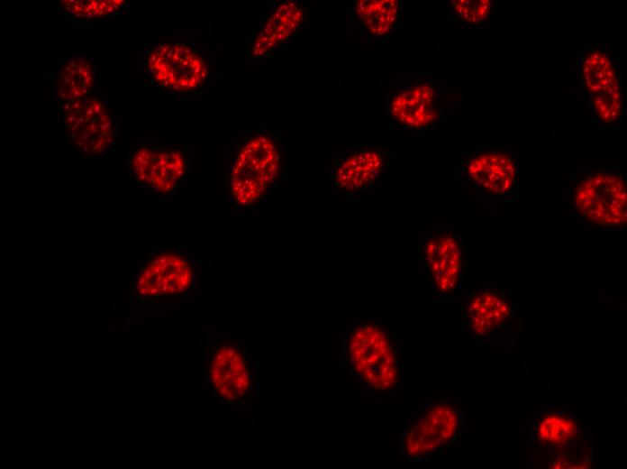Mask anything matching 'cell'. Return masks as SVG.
<instances>
[{"label": "cell", "instance_id": "obj_1", "mask_svg": "<svg viewBox=\"0 0 627 469\" xmlns=\"http://www.w3.org/2000/svg\"><path fill=\"white\" fill-rule=\"evenodd\" d=\"M281 170L275 136L265 132L249 135L241 144L230 170L229 194L238 208L257 206L270 191Z\"/></svg>", "mask_w": 627, "mask_h": 469}, {"label": "cell", "instance_id": "obj_2", "mask_svg": "<svg viewBox=\"0 0 627 469\" xmlns=\"http://www.w3.org/2000/svg\"><path fill=\"white\" fill-rule=\"evenodd\" d=\"M447 85L426 75L413 76L386 97L385 112L391 127L425 133L441 124L454 97Z\"/></svg>", "mask_w": 627, "mask_h": 469}, {"label": "cell", "instance_id": "obj_3", "mask_svg": "<svg viewBox=\"0 0 627 469\" xmlns=\"http://www.w3.org/2000/svg\"><path fill=\"white\" fill-rule=\"evenodd\" d=\"M626 184L614 170H600L584 177L573 194V207L579 218L600 228L621 227L626 223Z\"/></svg>", "mask_w": 627, "mask_h": 469}, {"label": "cell", "instance_id": "obj_4", "mask_svg": "<svg viewBox=\"0 0 627 469\" xmlns=\"http://www.w3.org/2000/svg\"><path fill=\"white\" fill-rule=\"evenodd\" d=\"M147 70L152 82L159 87L188 92L204 84L209 65L195 47L179 41H164L148 54Z\"/></svg>", "mask_w": 627, "mask_h": 469}, {"label": "cell", "instance_id": "obj_5", "mask_svg": "<svg viewBox=\"0 0 627 469\" xmlns=\"http://www.w3.org/2000/svg\"><path fill=\"white\" fill-rule=\"evenodd\" d=\"M460 173L480 196L505 199L517 188L519 166L511 149L477 147L463 155Z\"/></svg>", "mask_w": 627, "mask_h": 469}, {"label": "cell", "instance_id": "obj_6", "mask_svg": "<svg viewBox=\"0 0 627 469\" xmlns=\"http://www.w3.org/2000/svg\"><path fill=\"white\" fill-rule=\"evenodd\" d=\"M350 362L355 373L375 390H388L398 375L396 355L389 336L375 324L356 328L349 340Z\"/></svg>", "mask_w": 627, "mask_h": 469}, {"label": "cell", "instance_id": "obj_7", "mask_svg": "<svg viewBox=\"0 0 627 469\" xmlns=\"http://www.w3.org/2000/svg\"><path fill=\"white\" fill-rule=\"evenodd\" d=\"M195 267L188 254L177 248L155 250L141 265L134 289L142 299H170L191 289Z\"/></svg>", "mask_w": 627, "mask_h": 469}, {"label": "cell", "instance_id": "obj_8", "mask_svg": "<svg viewBox=\"0 0 627 469\" xmlns=\"http://www.w3.org/2000/svg\"><path fill=\"white\" fill-rule=\"evenodd\" d=\"M64 126L69 143L86 155H101L114 140V124L104 104L86 97L64 104Z\"/></svg>", "mask_w": 627, "mask_h": 469}, {"label": "cell", "instance_id": "obj_9", "mask_svg": "<svg viewBox=\"0 0 627 469\" xmlns=\"http://www.w3.org/2000/svg\"><path fill=\"white\" fill-rule=\"evenodd\" d=\"M385 148L378 143H367L344 151L330 167L332 187L347 195L370 189L386 168Z\"/></svg>", "mask_w": 627, "mask_h": 469}, {"label": "cell", "instance_id": "obj_10", "mask_svg": "<svg viewBox=\"0 0 627 469\" xmlns=\"http://www.w3.org/2000/svg\"><path fill=\"white\" fill-rule=\"evenodd\" d=\"M131 170L139 183L158 195L168 196L186 177V157L177 148L142 146L132 156Z\"/></svg>", "mask_w": 627, "mask_h": 469}, {"label": "cell", "instance_id": "obj_11", "mask_svg": "<svg viewBox=\"0 0 627 469\" xmlns=\"http://www.w3.org/2000/svg\"><path fill=\"white\" fill-rule=\"evenodd\" d=\"M304 17L305 12L296 1L276 4L249 39L250 55L260 59L280 52L300 30Z\"/></svg>", "mask_w": 627, "mask_h": 469}, {"label": "cell", "instance_id": "obj_12", "mask_svg": "<svg viewBox=\"0 0 627 469\" xmlns=\"http://www.w3.org/2000/svg\"><path fill=\"white\" fill-rule=\"evenodd\" d=\"M422 253L436 289L448 293L456 287L461 272L462 244L452 232L427 234L423 238Z\"/></svg>", "mask_w": 627, "mask_h": 469}, {"label": "cell", "instance_id": "obj_13", "mask_svg": "<svg viewBox=\"0 0 627 469\" xmlns=\"http://www.w3.org/2000/svg\"><path fill=\"white\" fill-rule=\"evenodd\" d=\"M458 421V414L450 405L431 408L408 429L404 437L406 453L418 457L433 452L453 437Z\"/></svg>", "mask_w": 627, "mask_h": 469}, {"label": "cell", "instance_id": "obj_14", "mask_svg": "<svg viewBox=\"0 0 627 469\" xmlns=\"http://www.w3.org/2000/svg\"><path fill=\"white\" fill-rule=\"evenodd\" d=\"M209 381L214 391L226 400L234 401L249 391V367L235 346L223 345L214 352L209 364Z\"/></svg>", "mask_w": 627, "mask_h": 469}, {"label": "cell", "instance_id": "obj_15", "mask_svg": "<svg viewBox=\"0 0 627 469\" xmlns=\"http://www.w3.org/2000/svg\"><path fill=\"white\" fill-rule=\"evenodd\" d=\"M401 6L398 0L351 1L349 15L363 40L368 42L382 41L400 26Z\"/></svg>", "mask_w": 627, "mask_h": 469}, {"label": "cell", "instance_id": "obj_16", "mask_svg": "<svg viewBox=\"0 0 627 469\" xmlns=\"http://www.w3.org/2000/svg\"><path fill=\"white\" fill-rule=\"evenodd\" d=\"M578 76L587 99L622 85L616 60L602 47H590L580 54Z\"/></svg>", "mask_w": 627, "mask_h": 469}, {"label": "cell", "instance_id": "obj_17", "mask_svg": "<svg viewBox=\"0 0 627 469\" xmlns=\"http://www.w3.org/2000/svg\"><path fill=\"white\" fill-rule=\"evenodd\" d=\"M95 85V69L90 60L83 56L68 59L54 78V91L62 104L88 97Z\"/></svg>", "mask_w": 627, "mask_h": 469}, {"label": "cell", "instance_id": "obj_18", "mask_svg": "<svg viewBox=\"0 0 627 469\" xmlns=\"http://www.w3.org/2000/svg\"><path fill=\"white\" fill-rule=\"evenodd\" d=\"M510 314V303L494 290L475 293L467 307L470 327L477 335H485L499 327Z\"/></svg>", "mask_w": 627, "mask_h": 469}, {"label": "cell", "instance_id": "obj_19", "mask_svg": "<svg viewBox=\"0 0 627 469\" xmlns=\"http://www.w3.org/2000/svg\"><path fill=\"white\" fill-rule=\"evenodd\" d=\"M490 0H451L447 2V10L453 21L467 28H480L486 25L492 14Z\"/></svg>", "mask_w": 627, "mask_h": 469}, {"label": "cell", "instance_id": "obj_20", "mask_svg": "<svg viewBox=\"0 0 627 469\" xmlns=\"http://www.w3.org/2000/svg\"><path fill=\"white\" fill-rule=\"evenodd\" d=\"M577 430V425L571 418L559 414H550L539 422L537 436L546 445L559 446L571 440Z\"/></svg>", "mask_w": 627, "mask_h": 469}, {"label": "cell", "instance_id": "obj_21", "mask_svg": "<svg viewBox=\"0 0 627 469\" xmlns=\"http://www.w3.org/2000/svg\"><path fill=\"white\" fill-rule=\"evenodd\" d=\"M595 119L603 125L614 124L622 113V85L587 99Z\"/></svg>", "mask_w": 627, "mask_h": 469}, {"label": "cell", "instance_id": "obj_22", "mask_svg": "<svg viewBox=\"0 0 627 469\" xmlns=\"http://www.w3.org/2000/svg\"><path fill=\"white\" fill-rule=\"evenodd\" d=\"M61 3L69 14L77 18L96 19L116 12L124 2L118 0H87L62 1Z\"/></svg>", "mask_w": 627, "mask_h": 469}]
</instances>
